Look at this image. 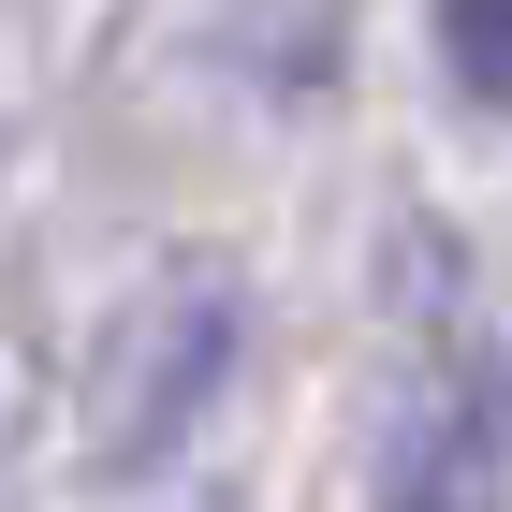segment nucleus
Listing matches in <instances>:
<instances>
[{"label":"nucleus","instance_id":"f257e3e1","mask_svg":"<svg viewBox=\"0 0 512 512\" xmlns=\"http://www.w3.org/2000/svg\"><path fill=\"white\" fill-rule=\"evenodd\" d=\"M249 366V278L220 249H176L147 293H118L103 366H88V469L103 483H161L205 439V410Z\"/></svg>","mask_w":512,"mask_h":512},{"label":"nucleus","instance_id":"f03ea898","mask_svg":"<svg viewBox=\"0 0 512 512\" xmlns=\"http://www.w3.org/2000/svg\"><path fill=\"white\" fill-rule=\"evenodd\" d=\"M381 512H498V410L483 395H410L381 439Z\"/></svg>","mask_w":512,"mask_h":512},{"label":"nucleus","instance_id":"7ed1b4c3","mask_svg":"<svg viewBox=\"0 0 512 512\" xmlns=\"http://www.w3.org/2000/svg\"><path fill=\"white\" fill-rule=\"evenodd\" d=\"M439 74H454V103L512 118V0H439Z\"/></svg>","mask_w":512,"mask_h":512}]
</instances>
